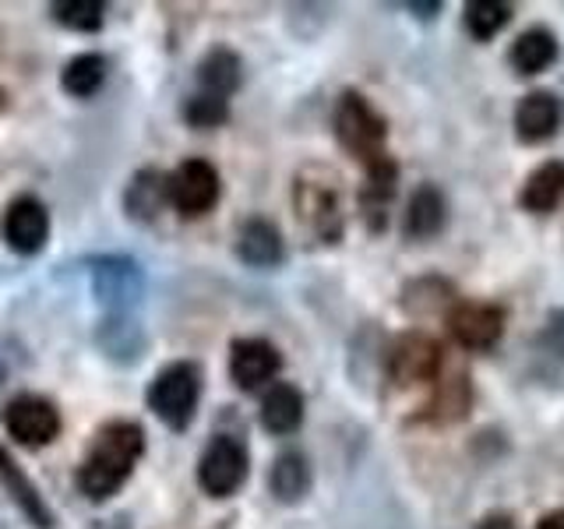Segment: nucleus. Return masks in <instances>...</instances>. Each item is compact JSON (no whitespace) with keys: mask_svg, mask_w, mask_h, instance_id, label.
I'll use <instances>...</instances> for the list:
<instances>
[{"mask_svg":"<svg viewBox=\"0 0 564 529\" xmlns=\"http://www.w3.org/2000/svg\"><path fill=\"white\" fill-rule=\"evenodd\" d=\"M141 452H145V431L134 420H110L96 431L82 466L75 473V484L88 501H106L128 484Z\"/></svg>","mask_w":564,"mask_h":529,"instance_id":"1","label":"nucleus"},{"mask_svg":"<svg viewBox=\"0 0 564 529\" xmlns=\"http://www.w3.org/2000/svg\"><path fill=\"white\" fill-rule=\"evenodd\" d=\"M293 205L296 216L304 223L317 240L335 244L343 237L346 226V212H343V191H339V176L328 170H304L296 176L293 187Z\"/></svg>","mask_w":564,"mask_h":529,"instance_id":"2","label":"nucleus"},{"mask_svg":"<svg viewBox=\"0 0 564 529\" xmlns=\"http://www.w3.org/2000/svg\"><path fill=\"white\" fill-rule=\"evenodd\" d=\"M145 402H149V410L166 423V428H173V431L191 428V420H194V413H198V402H202L198 364H191V360L166 364L152 378Z\"/></svg>","mask_w":564,"mask_h":529,"instance_id":"3","label":"nucleus"},{"mask_svg":"<svg viewBox=\"0 0 564 529\" xmlns=\"http://www.w3.org/2000/svg\"><path fill=\"white\" fill-rule=\"evenodd\" d=\"M335 138H339V145L352 155L360 159L364 166L378 163L384 152V141H388V123L384 117L370 106L367 96L360 93H343L339 96V106H335Z\"/></svg>","mask_w":564,"mask_h":529,"instance_id":"4","label":"nucleus"},{"mask_svg":"<svg viewBox=\"0 0 564 529\" xmlns=\"http://www.w3.org/2000/svg\"><path fill=\"white\" fill-rule=\"evenodd\" d=\"M247 469H251V455L243 441L234 434H216L198 458V487L208 498H229L243 487Z\"/></svg>","mask_w":564,"mask_h":529,"instance_id":"5","label":"nucleus"},{"mask_svg":"<svg viewBox=\"0 0 564 529\" xmlns=\"http://www.w3.org/2000/svg\"><path fill=\"white\" fill-rule=\"evenodd\" d=\"M88 282H93L99 304L113 314H128L145 293V276H141L138 261L123 255H102L88 261Z\"/></svg>","mask_w":564,"mask_h":529,"instance_id":"6","label":"nucleus"},{"mask_svg":"<svg viewBox=\"0 0 564 529\" xmlns=\"http://www.w3.org/2000/svg\"><path fill=\"white\" fill-rule=\"evenodd\" d=\"M219 191H223L219 170L212 166L208 159H184V163L166 176V198L187 219L205 216V212L216 208Z\"/></svg>","mask_w":564,"mask_h":529,"instance_id":"7","label":"nucleus"},{"mask_svg":"<svg viewBox=\"0 0 564 529\" xmlns=\"http://www.w3.org/2000/svg\"><path fill=\"white\" fill-rule=\"evenodd\" d=\"M441 370H445V353L427 332H405L388 349V378L399 388L437 381Z\"/></svg>","mask_w":564,"mask_h":529,"instance_id":"8","label":"nucleus"},{"mask_svg":"<svg viewBox=\"0 0 564 529\" xmlns=\"http://www.w3.org/2000/svg\"><path fill=\"white\" fill-rule=\"evenodd\" d=\"M0 423L8 428V434L18 441V445L29 449H43L53 438L61 434V410L43 396H14L4 413H0Z\"/></svg>","mask_w":564,"mask_h":529,"instance_id":"9","label":"nucleus"},{"mask_svg":"<svg viewBox=\"0 0 564 529\" xmlns=\"http://www.w3.org/2000/svg\"><path fill=\"white\" fill-rule=\"evenodd\" d=\"M0 237L11 247L14 255L32 258L40 255L46 240H50V212L40 198L32 194H18V198L4 208V219H0Z\"/></svg>","mask_w":564,"mask_h":529,"instance_id":"10","label":"nucleus"},{"mask_svg":"<svg viewBox=\"0 0 564 529\" xmlns=\"http://www.w3.org/2000/svg\"><path fill=\"white\" fill-rule=\"evenodd\" d=\"M448 332L463 349H494L505 335V311L498 304L463 300L448 311Z\"/></svg>","mask_w":564,"mask_h":529,"instance_id":"11","label":"nucleus"},{"mask_svg":"<svg viewBox=\"0 0 564 529\" xmlns=\"http://www.w3.org/2000/svg\"><path fill=\"white\" fill-rule=\"evenodd\" d=\"M282 357L269 339H237L229 346V378L240 392H261L279 375Z\"/></svg>","mask_w":564,"mask_h":529,"instance_id":"12","label":"nucleus"},{"mask_svg":"<svg viewBox=\"0 0 564 529\" xmlns=\"http://www.w3.org/2000/svg\"><path fill=\"white\" fill-rule=\"evenodd\" d=\"M564 123V102L561 96L536 88V93H525L516 106V134L525 145H540V141L554 138Z\"/></svg>","mask_w":564,"mask_h":529,"instance_id":"13","label":"nucleus"},{"mask_svg":"<svg viewBox=\"0 0 564 529\" xmlns=\"http://www.w3.org/2000/svg\"><path fill=\"white\" fill-rule=\"evenodd\" d=\"M448 223V202L434 184H420L410 194V205H405L402 216V234L405 240H431L437 237Z\"/></svg>","mask_w":564,"mask_h":529,"instance_id":"14","label":"nucleus"},{"mask_svg":"<svg viewBox=\"0 0 564 529\" xmlns=\"http://www.w3.org/2000/svg\"><path fill=\"white\" fill-rule=\"evenodd\" d=\"M237 258L251 269H275L286 258V244H282L279 226L269 219H247L237 234Z\"/></svg>","mask_w":564,"mask_h":529,"instance_id":"15","label":"nucleus"},{"mask_svg":"<svg viewBox=\"0 0 564 529\" xmlns=\"http://www.w3.org/2000/svg\"><path fill=\"white\" fill-rule=\"evenodd\" d=\"M0 484H4V490L11 494V501L22 508V516L32 522V526H40V529H53V511L46 508L43 501V494L40 487H35L25 469L14 463V455L0 445Z\"/></svg>","mask_w":564,"mask_h":529,"instance_id":"16","label":"nucleus"},{"mask_svg":"<svg viewBox=\"0 0 564 529\" xmlns=\"http://www.w3.org/2000/svg\"><path fill=\"white\" fill-rule=\"evenodd\" d=\"M304 423V396L290 381H272L261 396V428L269 434H293Z\"/></svg>","mask_w":564,"mask_h":529,"instance_id":"17","label":"nucleus"},{"mask_svg":"<svg viewBox=\"0 0 564 529\" xmlns=\"http://www.w3.org/2000/svg\"><path fill=\"white\" fill-rule=\"evenodd\" d=\"M564 202V163L561 159H551V163L536 166L533 173L525 176V184L519 191V205L525 212H554Z\"/></svg>","mask_w":564,"mask_h":529,"instance_id":"18","label":"nucleus"},{"mask_svg":"<svg viewBox=\"0 0 564 529\" xmlns=\"http://www.w3.org/2000/svg\"><path fill=\"white\" fill-rule=\"evenodd\" d=\"M557 35L551 29H525L508 50V64L519 71V75H540L554 61H557Z\"/></svg>","mask_w":564,"mask_h":529,"instance_id":"19","label":"nucleus"},{"mask_svg":"<svg viewBox=\"0 0 564 529\" xmlns=\"http://www.w3.org/2000/svg\"><path fill=\"white\" fill-rule=\"evenodd\" d=\"M437 392L434 399L427 402V417L434 423H455V420H463L466 410H469V402H473V385L466 378V370H441L437 375Z\"/></svg>","mask_w":564,"mask_h":529,"instance_id":"20","label":"nucleus"},{"mask_svg":"<svg viewBox=\"0 0 564 529\" xmlns=\"http://www.w3.org/2000/svg\"><path fill=\"white\" fill-rule=\"evenodd\" d=\"M240 78H243V64L237 53L226 46H216L212 53H205L198 64V85L208 96L229 99L240 88Z\"/></svg>","mask_w":564,"mask_h":529,"instance_id":"21","label":"nucleus"},{"mask_svg":"<svg viewBox=\"0 0 564 529\" xmlns=\"http://www.w3.org/2000/svg\"><path fill=\"white\" fill-rule=\"evenodd\" d=\"M269 487H272L275 498L286 501V505L307 498V490H311V463L300 452H282L272 463Z\"/></svg>","mask_w":564,"mask_h":529,"instance_id":"22","label":"nucleus"},{"mask_svg":"<svg viewBox=\"0 0 564 529\" xmlns=\"http://www.w3.org/2000/svg\"><path fill=\"white\" fill-rule=\"evenodd\" d=\"M106 71H110V64H106L102 53H78V57H70L61 71V85L67 96L75 99H88L96 96L102 82H106Z\"/></svg>","mask_w":564,"mask_h":529,"instance_id":"23","label":"nucleus"},{"mask_svg":"<svg viewBox=\"0 0 564 529\" xmlns=\"http://www.w3.org/2000/svg\"><path fill=\"white\" fill-rule=\"evenodd\" d=\"M123 205H128V212L134 219H155L159 208L170 205L166 198V176L159 170H141L134 181L128 184V194H123Z\"/></svg>","mask_w":564,"mask_h":529,"instance_id":"24","label":"nucleus"},{"mask_svg":"<svg viewBox=\"0 0 564 529\" xmlns=\"http://www.w3.org/2000/svg\"><path fill=\"white\" fill-rule=\"evenodd\" d=\"M463 22L473 40L487 43L511 22V4H505V0H473L463 11Z\"/></svg>","mask_w":564,"mask_h":529,"instance_id":"25","label":"nucleus"},{"mask_svg":"<svg viewBox=\"0 0 564 529\" xmlns=\"http://www.w3.org/2000/svg\"><path fill=\"white\" fill-rule=\"evenodd\" d=\"M50 11H53V22L70 32H99L106 18V8L99 0H57Z\"/></svg>","mask_w":564,"mask_h":529,"instance_id":"26","label":"nucleus"},{"mask_svg":"<svg viewBox=\"0 0 564 529\" xmlns=\"http://www.w3.org/2000/svg\"><path fill=\"white\" fill-rule=\"evenodd\" d=\"M452 287L445 279H416L402 290V307L413 314H427V311H441L445 304H452Z\"/></svg>","mask_w":564,"mask_h":529,"instance_id":"27","label":"nucleus"},{"mask_svg":"<svg viewBox=\"0 0 564 529\" xmlns=\"http://www.w3.org/2000/svg\"><path fill=\"white\" fill-rule=\"evenodd\" d=\"M184 117H187L191 128H219V123L229 120V102L219 99V96L198 93V96H191V99H187Z\"/></svg>","mask_w":564,"mask_h":529,"instance_id":"28","label":"nucleus"},{"mask_svg":"<svg viewBox=\"0 0 564 529\" xmlns=\"http://www.w3.org/2000/svg\"><path fill=\"white\" fill-rule=\"evenodd\" d=\"M543 343H546V349H554L557 357H564V307L551 314V322L543 328Z\"/></svg>","mask_w":564,"mask_h":529,"instance_id":"29","label":"nucleus"},{"mask_svg":"<svg viewBox=\"0 0 564 529\" xmlns=\"http://www.w3.org/2000/svg\"><path fill=\"white\" fill-rule=\"evenodd\" d=\"M106 328H113V332H131L134 325H131V322H128V317H123V314H113L110 322H106ZM120 349H123V353H131V357H138V353H134V349H131L128 343H123V335H120V339H117L113 346H106V353H110V357H120Z\"/></svg>","mask_w":564,"mask_h":529,"instance_id":"30","label":"nucleus"},{"mask_svg":"<svg viewBox=\"0 0 564 529\" xmlns=\"http://www.w3.org/2000/svg\"><path fill=\"white\" fill-rule=\"evenodd\" d=\"M476 529H519V526L508 511H490V516H484L480 522H476Z\"/></svg>","mask_w":564,"mask_h":529,"instance_id":"31","label":"nucleus"},{"mask_svg":"<svg viewBox=\"0 0 564 529\" xmlns=\"http://www.w3.org/2000/svg\"><path fill=\"white\" fill-rule=\"evenodd\" d=\"M536 529H564V508H554V511H546V516L536 522Z\"/></svg>","mask_w":564,"mask_h":529,"instance_id":"32","label":"nucleus"},{"mask_svg":"<svg viewBox=\"0 0 564 529\" xmlns=\"http://www.w3.org/2000/svg\"><path fill=\"white\" fill-rule=\"evenodd\" d=\"M410 11L416 14V18H434L437 11H441V4L434 0V4H410Z\"/></svg>","mask_w":564,"mask_h":529,"instance_id":"33","label":"nucleus"},{"mask_svg":"<svg viewBox=\"0 0 564 529\" xmlns=\"http://www.w3.org/2000/svg\"><path fill=\"white\" fill-rule=\"evenodd\" d=\"M4 110H8V93L0 88V114H4Z\"/></svg>","mask_w":564,"mask_h":529,"instance_id":"34","label":"nucleus"}]
</instances>
